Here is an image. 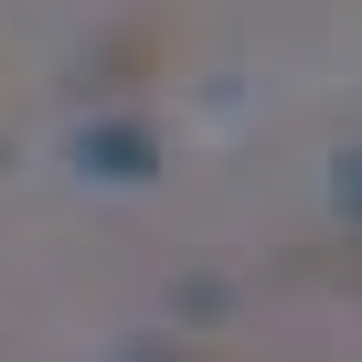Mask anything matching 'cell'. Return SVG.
<instances>
[{"mask_svg": "<svg viewBox=\"0 0 362 362\" xmlns=\"http://www.w3.org/2000/svg\"><path fill=\"white\" fill-rule=\"evenodd\" d=\"M117 362H214V351H192V341H128Z\"/></svg>", "mask_w": 362, "mask_h": 362, "instance_id": "7a4b0ae2", "label": "cell"}, {"mask_svg": "<svg viewBox=\"0 0 362 362\" xmlns=\"http://www.w3.org/2000/svg\"><path fill=\"white\" fill-rule=\"evenodd\" d=\"M75 170H86V181H149V170H160L149 117H96V128L75 139Z\"/></svg>", "mask_w": 362, "mask_h": 362, "instance_id": "6da1fadb", "label": "cell"}]
</instances>
